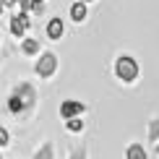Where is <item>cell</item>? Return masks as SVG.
Here are the masks:
<instances>
[{
	"instance_id": "19",
	"label": "cell",
	"mask_w": 159,
	"mask_h": 159,
	"mask_svg": "<svg viewBox=\"0 0 159 159\" xmlns=\"http://www.w3.org/2000/svg\"><path fill=\"white\" fill-rule=\"evenodd\" d=\"M84 3H89V0H84Z\"/></svg>"
},
{
	"instance_id": "1",
	"label": "cell",
	"mask_w": 159,
	"mask_h": 159,
	"mask_svg": "<svg viewBox=\"0 0 159 159\" xmlns=\"http://www.w3.org/2000/svg\"><path fill=\"white\" fill-rule=\"evenodd\" d=\"M115 70H117V76H120L123 81H133L138 76V65H136L133 57H120V60L115 63Z\"/></svg>"
},
{
	"instance_id": "2",
	"label": "cell",
	"mask_w": 159,
	"mask_h": 159,
	"mask_svg": "<svg viewBox=\"0 0 159 159\" xmlns=\"http://www.w3.org/2000/svg\"><path fill=\"white\" fill-rule=\"evenodd\" d=\"M55 68H57V57L52 55V52H44V55L39 57V63H37V73L42 78H50L55 73Z\"/></svg>"
},
{
	"instance_id": "20",
	"label": "cell",
	"mask_w": 159,
	"mask_h": 159,
	"mask_svg": "<svg viewBox=\"0 0 159 159\" xmlns=\"http://www.w3.org/2000/svg\"><path fill=\"white\" fill-rule=\"evenodd\" d=\"M157 151H159V146H157Z\"/></svg>"
},
{
	"instance_id": "16",
	"label": "cell",
	"mask_w": 159,
	"mask_h": 159,
	"mask_svg": "<svg viewBox=\"0 0 159 159\" xmlns=\"http://www.w3.org/2000/svg\"><path fill=\"white\" fill-rule=\"evenodd\" d=\"M70 159H86V154H84V149H78V151H76V154L70 157Z\"/></svg>"
},
{
	"instance_id": "4",
	"label": "cell",
	"mask_w": 159,
	"mask_h": 159,
	"mask_svg": "<svg viewBox=\"0 0 159 159\" xmlns=\"http://www.w3.org/2000/svg\"><path fill=\"white\" fill-rule=\"evenodd\" d=\"M84 110H86V107H84L81 102H63V104H60V115L65 117V120H70V117L81 115Z\"/></svg>"
},
{
	"instance_id": "14",
	"label": "cell",
	"mask_w": 159,
	"mask_h": 159,
	"mask_svg": "<svg viewBox=\"0 0 159 159\" xmlns=\"http://www.w3.org/2000/svg\"><path fill=\"white\" fill-rule=\"evenodd\" d=\"M18 5H21V11H31V5H34V0H18Z\"/></svg>"
},
{
	"instance_id": "6",
	"label": "cell",
	"mask_w": 159,
	"mask_h": 159,
	"mask_svg": "<svg viewBox=\"0 0 159 159\" xmlns=\"http://www.w3.org/2000/svg\"><path fill=\"white\" fill-rule=\"evenodd\" d=\"M16 94H18V97H21L24 102H26V107H29V104L34 102V89H31L29 84H21V86L16 89Z\"/></svg>"
},
{
	"instance_id": "8",
	"label": "cell",
	"mask_w": 159,
	"mask_h": 159,
	"mask_svg": "<svg viewBox=\"0 0 159 159\" xmlns=\"http://www.w3.org/2000/svg\"><path fill=\"white\" fill-rule=\"evenodd\" d=\"M125 159H146V151H143V146H138V143H130L128 151H125Z\"/></svg>"
},
{
	"instance_id": "11",
	"label": "cell",
	"mask_w": 159,
	"mask_h": 159,
	"mask_svg": "<svg viewBox=\"0 0 159 159\" xmlns=\"http://www.w3.org/2000/svg\"><path fill=\"white\" fill-rule=\"evenodd\" d=\"M34 159H52V146H50V143H44V146L37 151V157H34Z\"/></svg>"
},
{
	"instance_id": "18",
	"label": "cell",
	"mask_w": 159,
	"mask_h": 159,
	"mask_svg": "<svg viewBox=\"0 0 159 159\" xmlns=\"http://www.w3.org/2000/svg\"><path fill=\"white\" fill-rule=\"evenodd\" d=\"M0 11H3V3H0Z\"/></svg>"
},
{
	"instance_id": "7",
	"label": "cell",
	"mask_w": 159,
	"mask_h": 159,
	"mask_svg": "<svg viewBox=\"0 0 159 159\" xmlns=\"http://www.w3.org/2000/svg\"><path fill=\"white\" fill-rule=\"evenodd\" d=\"M70 18H73V21H84L86 18V3L84 0H78L73 8H70Z\"/></svg>"
},
{
	"instance_id": "10",
	"label": "cell",
	"mask_w": 159,
	"mask_h": 159,
	"mask_svg": "<svg viewBox=\"0 0 159 159\" xmlns=\"http://www.w3.org/2000/svg\"><path fill=\"white\" fill-rule=\"evenodd\" d=\"M21 50L26 52V55H37V52H39V44L34 42V39H24V44H21Z\"/></svg>"
},
{
	"instance_id": "17",
	"label": "cell",
	"mask_w": 159,
	"mask_h": 159,
	"mask_svg": "<svg viewBox=\"0 0 159 159\" xmlns=\"http://www.w3.org/2000/svg\"><path fill=\"white\" fill-rule=\"evenodd\" d=\"M5 3H16V0H5Z\"/></svg>"
},
{
	"instance_id": "12",
	"label": "cell",
	"mask_w": 159,
	"mask_h": 159,
	"mask_svg": "<svg viewBox=\"0 0 159 159\" xmlns=\"http://www.w3.org/2000/svg\"><path fill=\"white\" fill-rule=\"evenodd\" d=\"M81 128H84V120H78V117H70V120H68V130H73V133H78Z\"/></svg>"
},
{
	"instance_id": "3",
	"label": "cell",
	"mask_w": 159,
	"mask_h": 159,
	"mask_svg": "<svg viewBox=\"0 0 159 159\" xmlns=\"http://www.w3.org/2000/svg\"><path fill=\"white\" fill-rule=\"evenodd\" d=\"M26 29H29V16H26V11L11 18V31H13L16 37H24V31H26Z\"/></svg>"
},
{
	"instance_id": "21",
	"label": "cell",
	"mask_w": 159,
	"mask_h": 159,
	"mask_svg": "<svg viewBox=\"0 0 159 159\" xmlns=\"http://www.w3.org/2000/svg\"><path fill=\"white\" fill-rule=\"evenodd\" d=\"M0 159H3V157H0Z\"/></svg>"
},
{
	"instance_id": "13",
	"label": "cell",
	"mask_w": 159,
	"mask_h": 159,
	"mask_svg": "<svg viewBox=\"0 0 159 159\" xmlns=\"http://www.w3.org/2000/svg\"><path fill=\"white\" fill-rule=\"evenodd\" d=\"M157 138H159V120H154L149 128V141H157Z\"/></svg>"
},
{
	"instance_id": "5",
	"label": "cell",
	"mask_w": 159,
	"mask_h": 159,
	"mask_svg": "<svg viewBox=\"0 0 159 159\" xmlns=\"http://www.w3.org/2000/svg\"><path fill=\"white\" fill-rule=\"evenodd\" d=\"M47 37L50 39H60L63 37V21L60 18H52V21L47 24Z\"/></svg>"
},
{
	"instance_id": "9",
	"label": "cell",
	"mask_w": 159,
	"mask_h": 159,
	"mask_svg": "<svg viewBox=\"0 0 159 159\" xmlns=\"http://www.w3.org/2000/svg\"><path fill=\"white\" fill-rule=\"evenodd\" d=\"M8 110H11V112H24V110H26V102H24L18 94H13V97L8 99Z\"/></svg>"
},
{
	"instance_id": "15",
	"label": "cell",
	"mask_w": 159,
	"mask_h": 159,
	"mask_svg": "<svg viewBox=\"0 0 159 159\" xmlns=\"http://www.w3.org/2000/svg\"><path fill=\"white\" fill-rule=\"evenodd\" d=\"M5 143H8V130L0 128V146H5Z\"/></svg>"
}]
</instances>
